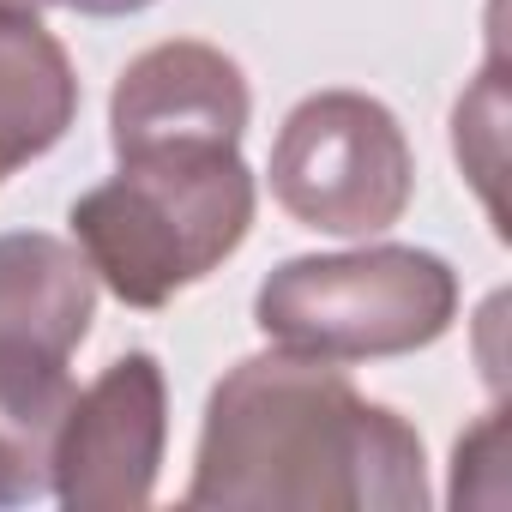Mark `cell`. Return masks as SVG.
I'll list each match as a JSON object with an SVG mask.
<instances>
[{"instance_id":"cell-4","label":"cell","mask_w":512,"mask_h":512,"mask_svg":"<svg viewBox=\"0 0 512 512\" xmlns=\"http://www.w3.org/2000/svg\"><path fill=\"white\" fill-rule=\"evenodd\" d=\"M416 157L398 115L362 91L302 97L272 145L278 205L320 235H380L404 217Z\"/></svg>"},{"instance_id":"cell-5","label":"cell","mask_w":512,"mask_h":512,"mask_svg":"<svg viewBox=\"0 0 512 512\" xmlns=\"http://www.w3.org/2000/svg\"><path fill=\"white\" fill-rule=\"evenodd\" d=\"M163 440L169 386L157 356H115L85 392H73L55 434L49 488L61 494L67 512H139L157 488Z\"/></svg>"},{"instance_id":"cell-1","label":"cell","mask_w":512,"mask_h":512,"mask_svg":"<svg viewBox=\"0 0 512 512\" xmlns=\"http://www.w3.org/2000/svg\"><path fill=\"white\" fill-rule=\"evenodd\" d=\"M187 506L217 512H422V434L368 404L344 362L266 350L235 362L199 428Z\"/></svg>"},{"instance_id":"cell-8","label":"cell","mask_w":512,"mask_h":512,"mask_svg":"<svg viewBox=\"0 0 512 512\" xmlns=\"http://www.w3.org/2000/svg\"><path fill=\"white\" fill-rule=\"evenodd\" d=\"M79 115V79L67 49L37 13H0V181L61 145Z\"/></svg>"},{"instance_id":"cell-10","label":"cell","mask_w":512,"mask_h":512,"mask_svg":"<svg viewBox=\"0 0 512 512\" xmlns=\"http://www.w3.org/2000/svg\"><path fill=\"white\" fill-rule=\"evenodd\" d=\"M61 7H73V13H85V19H121V13L151 7V0H61Z\"/></svg>"},{"instance_id":"cell-7","label":"cell","mask_w":512,"mask_h":512,"mask_svg":"<svg viewBox=\"0 0 512 512\" xmlns=\"http://www.w3.org/2000/svg\"><path fill=\"white\" fill-rule=\"evenodd\" d=\"M91 320H97V272L73 241L43 229L0 235V362L67 368Z\"/></svg>"},{"instance_id":"cell-2","label":"cell","mask_w":512,"mask_h":512,"mask_svg":"<svg viewBox=\"0 0 512 512\" xmlns=\"http://www.w3.org/2000/svg\"><path fill=\"white\" fill-rule=\"evenodd\" d=\"M253 223V175L241 151L127 157L115 181L73 205V241L97 284L127 308H163L211 278Z\"/></svg>"},{"instance_id":"cell-11","label":"cell","mask_w":512,"mask_h":512,"mask_svg":"<svg viewBox=\"0 0 512 512\" xmlns=\"http://www.w3.org/2000/svg\"><path fill=\"white\" fill-rule=\"evenodd\" d=\"M43 0H0V13H37Z\"/></svg>"},{"instance_id":"cell-9","label":"cell","mask_w":512,"mask_h":512,"mask_svg":"<svg viewBox=\"0 0 512 512\" xmlns=\"http://www.w3.org/2000/svg\"><path fill=\"white\" fill-rule=\"evenodd\" d=\"M73 404L67 368L49 362H0V506L49 494L55 434Z\"/></svg>"},{"instance_id":"cell-3","label":"cell","mask_w":512,"mask_h":512,"mask_svg":"<svg viewBox=\"0 0 512 512\" xmlns=\"http://www.w3.org/2000/svg\"><path fill=\"white\" fill-rule=\"evenodd\" d=\"M458 314V278L440 253L422 247H356V253H308L284 260L260 296L253 326L278 350L368 362L428 350Z\"/></svg>"},{"instance_id":"cell-6","label":"cell","mask_w":512,"mask_h":512,"mask_svg":"<svg viewBox=\"0 0 512 512\" xmlns=\"http://www.w3.org/2000/svg\"><path fill=\"white\" fill-rule=\"evenodd\" d=\"M247 79L211 43H157L115 79L109 97V145L115 157L157 151H235L247 133Z\"/></svg>"}]
</instances>
